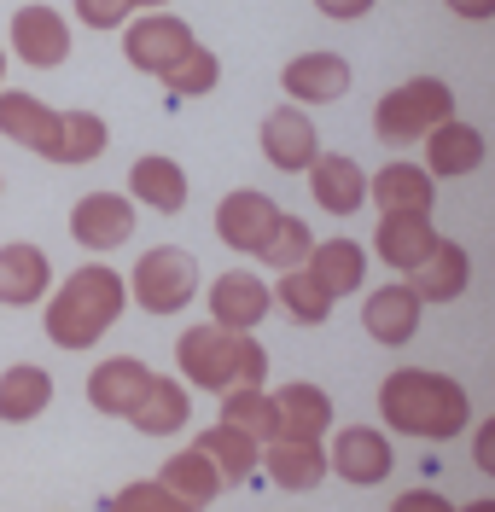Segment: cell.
Segmentation results:
<instances>
[{
  "label": "cell",
  "mask_w": 495,
  "mask_h": 512,
  "mask_svg": "<svg viewBox=\"0 0 495 512\" xmlns=\"http://www.w3.org/2000/svg\"><path fill=\"white\" fill-rule=\"evenodd\" d=\"M484 163V134L472 123H443L426 140V169L431 175H472Z\"/></svg>",
  "instance_id": "obj_28"
},
{
  "label": "cell",
  "mask_w": 495,
  "mask_h": 512,
  "mask_svg": "<svg viewBox=\"0 0 495 512\" xmlns=\"http://www.w3.org/2000/svg\"><path fill=\"white\" fill-rule=\"evenodd\" d=\"M466 280H472V262H466V251L455 245V239H443V245L431 251L426 268L408 274V286L420 291L426 303H455V297L466 291Z\"/></svg>",
  "instance_id": "obj_29"
},
{
  "label": "cell",
  "mask_w": 495,
  "mask_h": 512,
  "mask_svg": "<svg viewBox=\"0 0 495 512\" xmlns=\"http://www.w3.org/2000/svg\"><path fill=\"white\" fill-rule=\"evenodd\" d=\"M0 76H6V53H0Z\"/></svg>",
  "instance_id": "obj_44"
},
{
  "label": "cell",
  "mask_w": 495,
  "mask_h": 512,
  "mask_svg": "<svg viewBox=\"0 0 495 512\" xmlns=\"http://www.w3.org/2000/svg\"><path fill=\"white\" fill-rule=\"evenodd\" d=\"M158 483H169V489H175L193 512H204L216 495H222V483H228V478L216 472V460H210L204 448H181V454H169V460H164Z\"/></svg>",
  "instance_id": "obj_24"
},
{
  "label": "cell",
  "mask_w": 495,
  "mask_h": 512,
  "mask_svg": "<svg viewBox=\"0 0 495 512\" xmlns=\"http://www.w3.org/2000/svg\"><path fill=\"white\" fill-rule=\"evenodd\" d=\"M129 233H134V198H123V192H88V198H76V210H70V239L76 245L117 251V245H129Z\"/></svg>",
  "instance_id": "obj_11"
},
{
  "label": "cell",
  "mask_w": 495,
  "mask_h": 512,
  "mask_svg": "<svg viewBox=\"0 0 495 512\" xmlns=\"http://www.w3.org/2000/svg\"><path fill=\"white\" fill-rule=\"evenodd\" d=\"M222 425H233V431H245V437H257V443H280V402L268 396V390H228L222 396Z\"/></svg>",
  "instance_id": "obj_30"
},
{
  "label": "cell",
  "mask_w": 495,
  "mask_h": 512,
  "mask_svg": "<svg viewBox=\"0 0 495 512\" xmlns=\"http://www.w3.org/2000/svg\"><path fill=\"white\" fill-rule=\"evenodd\" d=\"M0 134L12 146H24L35 158H59V134H65V111H53L35 94H0Z\"/></svg>",
  "instance_id": "obj_9"
},
{
  "label": "cell",
  "mask_w": 495,
  "mask_h": 512,
  "mask_svg": "<svg viewBox=\"0 0 495 512\" xmlns=\"http://www.w3.org/2000/svg\"><path fill=\"white\" fill-rule=\"evenodd\" d=\"M175 361H181V379L198 384V390H216V396H228V390H263L268 379V350L251 338V332H228V326H216V320H204V326H187L181 332V344H175Z\"/></svg>",
  "instance_id": "obj_3"
},
{
  "label": "cell",
  "mask_w": 495,
  "mask_h": 512,
  "mask_svg": "<svg viewBox=\"0 0 495 512\" xmlns=\"http://www.w3.org/2000/svg\"><path fill=\"white\" fill-rule=\"evenodd\" d=\"M129 198L158 216H175V210H187V169L175 158H140L129 169Z\"/></svg>",
  "instance_id": "obj_23"
},
{
  "label": "cell",
  "mask_w": 495,
  "mask_h": 512,
  "mask_svg": "<svg viewBox=\"0 0 495 512\" xmlns=\"http://www.w3.org/2000/svg\"><path fill=\"white\" fill-rule=\"evenodd\" d=\"M53 286V262L41 245H0V303L30 309Z\"/></svg>",
  "instance_id": "obj_21"
},
{
  "label": "cell",
  "mask_w": 495,
  "mask_h": 512,
  "mask_svg": "<svg viewBox=\"0 0 495 512\" xmlns=\"http://www.w3.org/2000/svg\"><path fill=\"white\" fill-rule=\"evenodd\" d=\"M123 303H129L123 274H111L105 262H88V268H76L65 286L53 291V303H47V338L59 350H94L99 338L117 326Z\"/></svg>",
  "instance_id": "obj_2"
},
{
  "label": "cell",
  "mask_w": 495,
  "mask_h": 512,
  "mask_svg": "<svg viewBox=\"0 0 495 512\" xmlns=\"http://www.w3.org/2000/svg\"><path fill=\"white\" fill-rule=\"evenodd\" d=\"M280 82H286V94L297 105H332V99L350 94V64L338 59V53H297L280 70Z\"/></svg>",
  "instance_id": "obj_20"
},
{
  "label": "cell",
  "mask_w": 495,
  "mask_h": 512,
  "mask_svg": "<svg viewBox=\"0 0 495 512\" xmlns=\"http://www.w3.org/2000/svg\"><path fill=\"white\" fill-rule=\"evenodd\" d=\"M443 123H455V94L443 76H414L373 105V134L385 146H414V140H431Z\"/></svg>",
  "instance_id": "obj_4"
},
{
  "label": "cell",
  "mask_w": 495,
  "mask_h": 512,
  "mask_svg": "<svg viewBox=\"0 0 495 512\" xmlns=\"http://www.w3.org/2000/svg\"><path fill=\"white\" fill-rule=\"evenodd\" d=\"M461 512H495V501H472V507H461Z\"/></svg>",
  "instance_id": "obj_42"
},
{
  "label": "cell",
  "mask_w": 495,
  "mask_h": 512,
  "mask_svg": "<svg viewBox=\"0 0 495 512\" xmlns=\"http://www.w3.org/2000/svg\"><path fill=\"white\" fill-rule=\"evenodd\" d=\"M193 47H198L193 24H181L175 12H146V18H134L129 30H123V53H129V64L146 70V76H169Z\"/></svg>",
  "instance_id": "obj_6"
},
{
  "label": "cell",
  "mask_w": 495,
  "mask_h": 512,
  "mask_svg": "<svg viewBox=\"0 0 495 512\" xmlns=\"http://www.w3.org/2000/svg\"><path fill=\"white\" fill-rule=\"evenodd\" d=\"M193 414V396H187V379H158L152 384V396H146V408L129 419L134 431H146V437H175L181 425Z\"/></svg>",
  "instance_id": "obj_31"
},
{
  "label": "cell",
  "mask_w": 495,
  "mask_h": 512,
  "mask_svg": "<svg viewBox=\"0 0 495 512\" xmlns=\"http://www.w3.org/2000/svg\"><path fill=\"white\" fill-rule=\"evenodd\" d=\"M263 472L274 478V489H286V495H309V489L327 483L332 454L321 443H292V437H280V443L263 448Z\"/></svg>",
  "instance_id": "obj_19"
},
{
  "label": "cell",
  "mask_w": 495,
  "mask_h": 512,
  "mask_svg": "<svg viewBox=\"0 0 495 512\" xmlns=\"http://www.w3.org/2000/svg\"><path fill=\"white\" fill-rule=\"evenodd\" d=\"M193 291H198V262H193V251H181V245L146 251L129 274V297L146 315H175V309H187Z\"/></svg>",
  "instance_id": "obj_5"
},
{
  "label": "cell",
  "mask_w": 495,
  "mask_h": 512,
  "mask_svg": "<svg viewBox=\"0 0 495 512\" xmlns=\"http://www.w3.org/2000/svg\"><path fill=\"white\" fill-rule=\"evenodd\" d=\"M193 448H204L228 483H245L257 466H263V443H257V437H245V431H233V425H222V419H216L210 431H198Z\"/></svg>",
  "instance_id": "obj_27"
},
{
  "label": "cell",
  "mask_w": 495,
  "mask_h": 512,
  "mask_svg": "<svg viewBox=\"0 0 495 512\" xmlns=\"http://www.w3.org/2000/svg\"><path fill=\"white\" fill-rule=\"evenodd\" d=\"M268 309H274V291L257 274H245V268H233V274H222L210 286V320L228 326V332H257Z\"/></svg>",
  "instance_id": "obj_13"
},
{
  "label": "cell",
  "mask_w": 495,
  "mask_h": 512,
  "mask_svg": "<svg viewBox=\"0 0 495 512\" xmlns=\"http://www.w3.org/2000/svg\"><path fill=\"white\" fill-rule=\"evenodd\" d=\"M420 315H426V297L408 286V280H396V286H379L367 297L362 326H367V338H379V344L396 350V344H408L420 332Z\"/></svg>",
  "instance_id": "obj_15"
},
{
  "label": "cell",
  "mask_w": 495,
  "mask_h": 512,
  "mask_svg": "<svg viewBox=\"0 0 495 512\" xmlns=\"http://www.w3.org/2000/svg\"><path fill=\"white\" fill-rule=\"evenodd\" d=\"M140 6H169V0H140Z\"/></svg>",
  "instance_id": "obj_43"
},
{
  "label": "cell",
  "mask_w": 495,
  "mask_h": 512,
  "mask_svg": "<svg viewBox=\"0 0 495 512\" xmlns=\"http://www.w3.org/2000/svg\"><path fill=\"white\" fill-rule=\"evenodd\" d=\"M47 402H53V379H47V367H6L0 373V419L6 425H30V419L47 414Z\"/></svg>",
  "instance_id": "obj_26"
},
{
  "label": "cell",
  "mask_w": 495,
  "mask_h": 512,
  "mask_svg": "<svg viewBox=\"0 0 495 512\" xmlns=\"http://www.w3.org/2000/svg\"><path fill=\"white\" fill-rule=\"evenodd\" d=\"M152 384H158V373L140 355H111V361H99L94 373H88V402L105 419H134L146 408Z\"/></svg>",
  "instance_id": "obj_8"
},
{
  "label": "cell",
  "mask_w": 495,
  "mask_h": 512,
  "mask_svg": "<svg viewBox=\"0 0 495 512\" xmlns=\"http://www.w3.org/2000/svg\"><path fill=\"white\" fill-rule=\"evenodd\" d=\"M280 222H286V210L257 187H239V192H228V198L216 204V239H222L228 251H245V256L263 251Z\"/></svg>",
  "instance_id": "obj_7"
},
{
  "label": "cell",
  "mask_w": 495,
  "mask_h": 512,
  "mask_svg": "<svg viewBox=\"0 0 495 512\" xmlns=\"http://www.w3.org/2000/svg\"><path fill=\"white\" fill-rule=\"evenodd\" d=\"M309 192L327 216H356L367 198H373V181L362 175L356 158H338V152H321V163L309 169Z\"/></svg>",
  "instance_id": "obj_17"
},
{
  "label": "cell",
  "mask_w": 495,
  "mask_h": 512,
  "mask_svg": "<svg viewBox=\"0 0 495 512\" xmlns=\"http://www.w3.org/2000/svg\"><path fill=\"white\" fill-rule=\"evenodd\" d=\"M105 123H99L94 111H65V134H59V158L65 169H76V163H94L99 152H105Z\"/></svg>",
  "instance_id": "obj_33"
},
{
  "label": "cell",
  "mask_w": 495,
  "mask_h": 512,
  "mask_svg": "<svg viewBox=\"0 0 495 512\" xmlns=\"http://www.w3.org/2000/svg\"><path fill=\"white\" fill-rule=\"evenodd\" d=\"M111 512H193L169 483H158V478H146V483H129L117 501H111Z\"/></svg>",
  "instance_id": "obj_36"
},
{
  "label": "cell",
  "mask_w": 495,
  "mask_h": 512,
  "mask_svg": "<svg viewBox=\"0 0 495 512\" xmlns=\"http://www.w3.org/2000/svg\"><path fill=\"white\" fill-rule=\"evenodd\" d=\"M216 82H222V64H216V53H210V47H193V53H187V59L164 76V88L175 99H198V94H210Z\"/></svg>",
  "instance_id": "obj_35"
},
{
  "label": "cell",
  "mask_w": 495,
  "mask_h": 512,
  "mask_svg": "<svg viewBox=\"0 0 495 512\" xmlns=\"http://www.w3.org/2000/svg\"><path fill=\"white\" fill-rule=\"evenodd\" d=\"M274 303L297 320V326H321L332 315V297L327 286L309 274V268H297V274H280V286H274Z\"/></svg>",
  "instance_id": "obj_32"
},
{
  "label": "cell",
  "mask_w": 495,
  "mask_h": 512,
  "mask_svg": "<svg viewBox=\"0 0 495 512\" xmlns=\"http://www.w3.org/2000/svg\"><path fill=\"white\" fill-rule=\"evenodd\" d=\"M327 18H367L373 12V0H315Z\"/></svg>",
  "instance_id": "obj_40"
},
{
  "label": "cell",
  "mask_w": 495,
  "mask_h": 512,
  "mask_svg": "<svg viewBox=\"0 0 495 512\" xmlns=\"http://www.w3.org/2000/svg\"><path fill=\"white\" fill-rule=\"evenodd\" d=\"M373 204H379V216H431L437 175L420 169V163H385L373 175Z\"/></svg>",
  "instance_id": "obj_18"
},
{
  "label": "cell",
  "mask_w": 495,
  "mask_h": 512,
  "mask_svg": "<svg viewBox=\"0 0 495 512\" xmlns=\"http://www.w3.org/2000/svg\"><path fill=\"white\" fill-rule=\"evenodd\" d=\"M134 6H140V0H76V18H82L88 30H123L134 18Z\"/></svg>",
  "instance_id": "obj_37"
},
{
  "label": "cell",
  "mask_w": 495,
  "mask_h": 512,
  "mask_svg": "<svg viewBox=\"0 0 495 512\" xmlns=\"http://www.w3.org/2000/svg\"><path fill=\"white\" fill-rule=\"evenodd\" d=\"M455 18H495V0H443Z\"/></svg>",
  "instance_id": "obj_41"
},
{
  "label": "cell",
  "mask_w": 495,
  "mask_h": 512,
  "mask_svg": "<svg viewBox=\"0 0 495 512\" xmlns=\"http://www.w3.org/2000/svg\"><path fill=\"white\" fill-rule=\"evenodd\" d=\"M263 158L280 169V175H303L321 163V140H315V123L297 111V105H280L263 117Z\"/></svg>",
  "instance_id": "obj_12"
},
{
  "label": "cell",
  "mask_w": 495,
  "mask_h": 512,
  "mask_svg": "<svg viewBox=\"0 0 495 512\" xmlns=\"http://www.w3.org/2000/svg\"><path fill=\"white\" fill-rule=\"evenodd\" d=\"M437 245H443V233L431 227V216H379V233H373L379 262H391L396 274H420Z\"/></svg>",
  "instance_id": "obj_14"
},
{
  "label": "cell",
  "mask_w": 495,
  "mask_h": 512,
  "mask_svg": "<svg viewBox=\"0 0 495 512\" xmlns=\"http://www.w3.org/2000/svg\"><path fill=\"white\" fill-rule=\"evenodd\" d=\"M12 53L35 70H53V64L70 59V30L65 18L53 12V6H24L18 18H12Z\"/></svg>",
  "instance_id": "obj_16"
},
{
  "label": "cell",
  "mask_w": 495,
  "mask_h": 512,
  "mask_svg": "<svg viewBox=\"0 0 495 512\" xmlns=\"http://www.w3.org/2000/svg\"><path fill=\"white\" fill-rule=\"evenodd\" d=\"M379 414L402 437H426V443H449L461 437L472 402H466L461 379L431 373V367H396L391 379L379 384Z\"/></svg>",
  "instance_id": "obj_1"
},
{
  "label": "cell",
  "mask_w": 495,
  "mask_h": 512,
  "mask_svg": "<svg viewBox=\"0 0 495 512\" xmlns=\"http://www.w3.org/2000/svg\"><path fill=\"white\" fill-rule=\"evenodd\" d=\"M309 274L327 286V297L338 303V297H350V291H362L367 280V251L356 245V239H321L315 245V256H309Z\"/></svg>",
  "instance_id": "obj_25"
},
{
  "label": "cell",
  "mask_w": 495,
  "mask_h": 512,
  "mask_svg": "<svg viewBox=\"0 0 495 512\" xmlns=\"http://www.w3.org/2000/svg\"><path fill=\"white\" fill-rule=\"evenodd\" d=\"M274 402H280V437H292V443H321L332 431V396L321 384H286V390H274Z\"/></svg>",
  "instance_id": "obj_22"
},
{
  "label": "cell",
  "mask_w": 495,
  "mask_h": 512,
  "mask_svg": "<svg viewBox=\"0 0 495 512\" xmlns=\"http://www.w3.org/2000/svg\"><path fill=\"white\" fill-rule=\"evenodd\" d=\"M472 460H478L484 478H495V414L478 425V437H472Z\"/></svg>",
  "instance_id": "obj_39"
},
{
  "label": "cell",
  "mask_w": 495,
  "mask_h": 512,
  "mask_svg": "<svg viewBox=\"0 0 495 512\" xmlns=\"http://www.w3.org/2000/svg\"><path fill=\"white\" fill-rule=\"evenodd\" d=\"M315 245H321V239H309V227L297 222V216H286V222L274 227V239H268L263 251H257V262L280 268V274H297V268H309Z\"/></svg>",
  "instance_id": "obj_34"
},
{
  "label": "cell",
  "mask_w": 495,
  "mask_h": 512,
  "mask_svg": "<svg viewBox=\"0 0 495 512\" xmlns=\"http://www.w3.org/2000/svg\"><path fill=\"white\" fill-rule=\"evenodd\" d=\"M391 512H461L449 495H437V489H408V495H396Z\"/></svg>",
  "instance_id": "obj_38"
},
{
  "label": "cell",
  "mask_w": 495,
  "mask_h": 512,
  "mask_svg": "<svg viewBox=\"0 0 495 512\" xmlns=\"http://www.w3.org/2000/svg\"><path fill=\"white\" fill-rule=\"evenodd\" d=\"M332 472L344 483H356V489H367V483H385L396 466L391 454V437L379 431V425H344L338 437H332Z\"/></svg>",
  "instance_id": "obj_10"
}]
</instances>
